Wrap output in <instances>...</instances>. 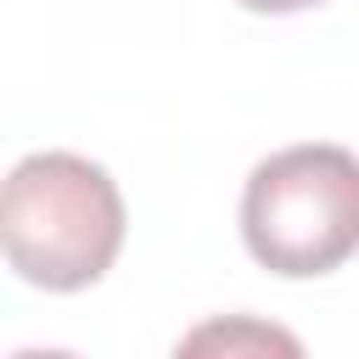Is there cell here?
Listing matches in <instances>:
<instances>
[{
  "instance_id": "1",
  "label": "cell",
  "mask_w": 359,
  "mask_h": 359,
  "mask_svg": "<svg viewBox=\"0 0 359 359\" xmlns=\"http://www.w3.org/2000/svg\"><path fill=\"white\" fill-rule=\"evenodd\" d=\"M0 241L28 286L84 292L123 247V196L101 163L79 151H34L6 174Z\"/></svg>"
},
{
  "instance_id": "2",
  "label": "cell",
  "mask_w": 359,
  "mask_h": 359,
  "mask_svg": "<svg viewBox=\"0 0 359 359\" xmlns=\"http://www.w3.org/2000/svg\"><path fill=\"white\" fill-rule=\"evenodd\" d=\"M247 252L286 280L331 275L359 252V157L348 146H286L247 174Z\"/></svg>"
},
{
  "instance_id": "3",
  "label": "cell",
  "mask_w": 359,
  "mask_h": 359,
  "mask_svg": "<svg viewBox=\"0 0 359 359\" xmlns=\"http://www.w3.org/2000/svg\"><path fill=\"white\" fill-rule=\"evenodd\" d=\"M213 342H224V348H236V342H264V348H286V353H297L292 337L264 331V325H208V331H191V337H185V348H213Z\"/></svg>"
},
{
  "instance_id": "4",
  "label": "cell",
  "mask_w": 359,
  "mask_h": 359,
  "mask_svg": "<svg viewBox=\"0 0 359 359\" xmlns=\"http://www.w3.org/2000/svg\"><path fill=\"white\" fill-rule=\"evenodd\" d=\"M236 6L264 11V17H286V11H309V6H320V0H236Z\"/></svg>"
}]
</instances>
